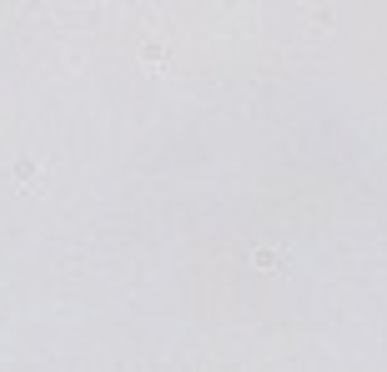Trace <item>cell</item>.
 Instances as JSON below:
<instances>
[{"instance_id": "cell-1", "label": "cell", "mask_w": 387, "mask_h": 372, "mask_svg": "<svg viewBox=\"0 0 387 372\" xmlns=\"http://www.w3.org/2000/svg\"><path fill=\"white\" fill-rule=\"evenodd\" d=\"M252 267H262V272L282 267V252H276V247H257V252H252Z\"/></svg>"}, {"instance_id": "cell-2", "label": "cell", "mask_w": 387, "mask_h": 372, "mask_svg": "<svg viewBox=\"0 0 387 372\" xmlns=\"http://www.w3.org/2000/svg\"><path fill=\"white\" fill-rule=\"evenodd\" d=\"M16 176H21V181H40V167H30V162H21V167H16Z\"/></svg>"}]
</instances>
